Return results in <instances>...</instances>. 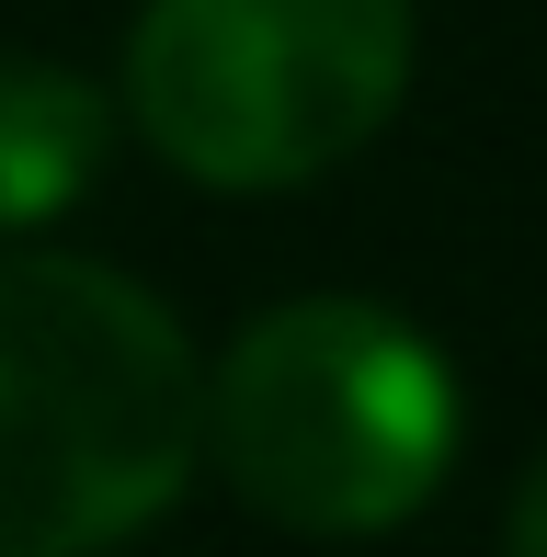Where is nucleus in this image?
Segmentation results:
<instances>
[{"label": "nucleus", "mask_w": 547, "mask_h": 557, "mask_svg": "<svg viewBox=\"0 0 547 557\" xmlns=\"http://www.w3.org/2000/svg\"><path fill=\"white\" fill-rule=\"evenodd\" d=\"M502 557H547V455L525 467V490H513V535H502Z\"/></svg>", "instance_id": "nucleus-5"}, {"label": "nucleus", "mask_w": 547, "mask_h": 557, "mask_svg": "<svg viewBox=\"0 0 547 557\" xmlns=\"http://www.w3.org/2000/svg\"><path fill=\"white\" fill-rule=\"evenodd\" d=\"M114 148V103L46 58H0V239L69 216Z\"/></svg>", "instance_id": "nucleus-4"}, {"label": "nucleus", "mask_w": 547, "mask_h": 557, "mask_svg": "<svg viewBox=\"0 0 547 557\" xmlns=\"http://www.w3.org/2000/svg\"><path fill=\"white\" fill-rule=\"evenodd\" d=\"M411 91V0H148L126 114L183 183L285 194L342 171Z\"/></svg>", "instance_id": "nucleus-3"}, {"label": "nucleus", "mask_w": 547, "mask_h": 557, "mask_svg": "<svg viewBox=\"0 0 547 557\" xmlns=\"http://www.w3.org/2000/svg\"><path fill=\"white\" fill-rule=\"evenodd\" d=\"M206 375L114 262L0 250V557H104L183 500Z\"/></svg>", "instance_id": "nucleus-1"}, {"label": "nucleus", "mask_w": 547, "mask_h": 557, "mask_svg": "<svg viewBox=\"0 0 547 557\" xmlns=\"http://www.w3.org/2000/svg\"><path fill=\"white\" fill-rule=\"evenodd\" d=\"M206 455L285 535H388L457 467V375L365 296H296L229 342Z\"/></svg>", "instance_id": "nucleus-2"}]
</instances>
